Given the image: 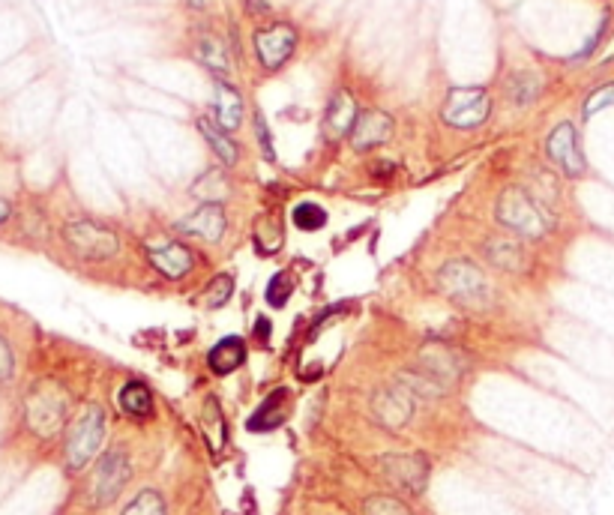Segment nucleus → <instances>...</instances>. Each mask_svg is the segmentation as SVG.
I'll use <instances>...</instances> for the list:
<instances>
[{"mask_svg":"<svg viewBox=\"0 0 614 515\" xmlns=\"http://www.w3.org/2000/svg\"><path fill=\"white\" fill-rule=\"evenodd\" d=\"M495 216L504 228L516 231L525 240H543L552 231V216L549 210L522 186H510L495 207Z\"/></svg>","mask_w":614,"mask_h":515,"instance_id":"1","label":"nucleus"},{"mask_svg":"<svg viewBox=\"0 0 614 515\" xmlns=\"http://www.w3.org/2000/svg\"><path fill=\"white\" fill-rule=\"evenodd\" d=\"M105 438V414L99 405H90L72 426L69 438H66V462L72 471H81L87 462H93V456L99 453Z\"/></svg>","mask_w":614,"mask_h":515,"instance_id":"5","label":"nucleus"},{"mask_svg":"<svg viewBox=\"0 0 614 515\" xmlns=\"http://www.w3.org/2000/svg\"><path fill=\"white\" fill-rule=\"evenodd\" d=\"M231 294H234V279H231L228 273H222V276H216V279L210 282L207 306H210V309H222V306L231 300Z\"/></svg>","mask_w":614,"mask_h":515,"instance_id":"28","label":"nucleus"},{"mask_svg":"<svg viewBox=\"0 0 614 515\" xmlns=\"http://www.w3.org/2000/svg\"><path fill=\"white\" fill-rule=\"evenodd\" d=\"M198 60L216 75V78H225L228 81V72H231V60H228V51L225 45L216 39V36H204L198 42Z\"/></svg>","mask_w":614,"mask_h":515,"instance_id":"22","label":"nucleus"},{"mask_svg":"<svg viewBox=\"0 0 614 515\" xmlns=\"http://www.w3.org/2000/svg\"><path fill=\"white\" fill-rule=\"evenodd\" d=\"M207 363H210V369H213L216 375H231V372H237V369L246 363V342L237 339V336L222 339L219 345L210 348Z\"/></svg>","mask_w":614,"mask_h":515,"instance_id":"19","label":"nucleus"},{"mask_svg":"<svg viewBox=\"0 0 614 515\" xmlns=\"http://www.w3.org/2000/svg\"><path fill=\"white\" fill-rule=\"evenodd\" d=\"M126 483H129L126 453L111 450V453L96 465V474H93V498H96V504H111V501H117V495L123 492Z\"/></svg>","mask_w":614,"mask_h":515,"instance_id":"9","label":"nucleus"},{"mask_svg":"<svg viewBox=\"0 0 614 515\" xmlns=\"http://www.w3.org/2000/svg\"><path fill=\"white\" fill-rule=\"evenodd\" d=\"M294 225L300 231H321L327 225V213H324V207H318L312 201H303V204L294 207Z\"/></svg>","mask_w":614,"mask_h":515,"instance_id":"26","label":"nucleus"},{"mask_svg":"<svg viewBox=\"0 0 614 515\" xmlns=\"http://www.w3.org/2000/svg\"><path fill=\"white\" fill-rule=\"evenodd\" d=\"M546 153H549V159L558 165L561 174H567V177H573V180H576V177H585L588 159H585L582 144H579V129H576L570 120L558 123V126L549 132Z\"/></svg>","mask_w":614,"mask_h":515,"instance_id":"8","label":"nucleus"},{"mask_svg":"<svg viewBox=\"0 0 614 515\" xmlns=\"http://www.w3.org/2000/svg\"><path fill=\"white\" fill-rule=\"evenodd\" d=\"M12 216V204L6 198H0V222H6Z\"/></svg>","mask_w":614,"mask_h":515,"instance_id":"35","label":"nucleus"},{"mask_svg":"<svg viewBox=\"0 0 614 515\" xmlns=\"http://www.w3.org/2000/svg\"><path fill=\"white\" fill-rule=\"evenodd\" d=\"M123 515H165V501H162V495L159 492H141L126 510H123Z\"/></svg>","mask_w":614,"mask_h":515,"instance_id":"27","label":"nucleus"},{"mask_svg":"<svg viewBox=\"0 0 614 515\" xmlns=\"http://www.w3.org/2000/svg\"><path fill=\"white\" fill-rule=\"evenodd\" d=\"M66 243L72 246V252L84 261H108L120 252V237L117 231L99 225V222H90V219H81V222H69L66 231H63Z\"/></svg>","mask_w":614,"mask_h":515,"instance_id":"6","label":"nucleus"},{"mask_svg":"<svg viewBox=\"0 0 614 515\" xmlns=\"http://www.w3.org/2000/svg\"><path fill=\"white\" fill-rule=\"evenodd\" d=\"M66 411H69V396L57 384H39L36 390H30L27 405H24L27 426L39 438L57 435L66 423Z\"/></svg>","mask_w":614,"mask_h":515,"instance_id":"3","label":"nucleus"},{"mask_svg":"<svg viewBox=\"0 0 614 515\" xmlns=\"http://www.w3.org/2000/svg\"><path fill=\"white\" fill-rule=\"evenodd\" d=\"M177 228H180L183 234H189V237L204 240V243H219L222 234H225V228H228V219H225V213H222L219 204H201L195 213H189L186 219H180Z\"/></svg>","mask_w":614,"mask_h":515,"instance_id":"12","label":"nucleus"},{"mask_svg":"<svg viewBox=\"0 0 614 515\" xmlns=\"http://www.w3.org/2000/svg\"><path fill=\"white\" fill-rule=\"evenodd\" d=\"M486 258H489L495 267L513 270V273H516V270H525V261H528L522 243L513 240V237H492V240L486 243Z\"/></svg>","mask_w":614,"mask_h":515,"instance_id":"20","label":"nucleus"},{"mask_svg":"<svg viewBox=\"0 0 614 515\" xmlns=\"http://www.w3.org/2000/svg\"><path fill=\"white\" fill-rule=\"evenodd\" d=\"M255 336H258V342H267V339H270V318H258V321H255Z\"/></svg>","mask_w":614,"mask_h":515,"instance_id":"33","label":"nucleus"},{"mask_svg":"<svg viewBox=\"0 0 614 515\" xmlns=\"http://www.w3.org/2000/svg\"><path fill=\"white\" fill-rule=\"evenodd\" d=\"M255 132H258V144L264 147V156L273 162L276 159V153H273V141H270V132H267V120H264V114L258 111L255 114Z\"/></svg>","mask_w":614,"mask_h":515,"instance_id":"31","label":"nucleus"},{"mask_svg":"<svg viewBox=\"0 0 614 515\" xmlns=\"http://www.w3.org/2000/svg\"><path fill=\"white\" fill-rule=\"evenodd\" d=\"M246 9L261 15V12H267V0H246Z\"/></svg>","mask_w":614,"mask_h":515,"instance_id":"34","label":"nucleus"},{"mask_svg":"<svg viewBox=\"0 0 614 515\" xmlns=\"http://www.w3.org/2000/svg\"><path fill=\"white\" fill-rule=\"evenodd\" d=\"M198 129H201L204 141L213 147V153L222 159V165H237V159H240V147H237V141H231V135H228L216 120H210V117H198Z\"/></svg>","mask_w":614,"mask_h":515,"instance_id":"21","label":"nucleus"},{"mask_svg":"<svg viewBox=\"0 0 614 515\" xmlns=\"http://www.w3.org/2000/svg\"><path fill=\"white\" fill-rule=\"evenodd\" d=\"M147 261L165 276V279H183L192 270V252L177 240H153L147 243Z\"/></svg>","mask_w":614,"mask_h":515,"instance_id":"11","label":"nucleus"},{"mask_svg":"<svg viewBox=\"0 0 614 515\" xmlns=\"http://www.w3.org/2000/svg\"><path fill=\"white\" fill-rule=\"evenodd\" d=\"M492 114V96L486 87H453L444 99L441 117L456 129H477Z\"/></svg>","mask_w":614,"mask_h":515,"instance_id":"4","label":"nucleus"},{"mask_svg":"<svg viewBox=\"0 0 614 515\" xmlns=\"http://www.w3.org/2000/svg\"><path fill=\"white\" fill-rule=\"evenodd\" d=\"M12 366H15V360H12V351H9V345L0 339V381H6L9 375H12Z\"/></svg>","mask_w":614,"mask_h":515,"instance_id":"32","label":"nucleus"},{"mask_svg":"<svg viewBox=\"0 0 614 515\" xmlns=\"http://www.w3.org/2000/svg\"><path fill=\"white\" fill-rule=\"evenodd\" d=\"M459 375H462V369H459V357L453 351L438 348V345L423 351V378L420 381H426L429 387L444 390V387L456 384Z\"/></svg>","mask_w":614,"mask_h":515,"instance_id":"14","label":"nucleus"},{"mask_svg":"<svg viewBox=\"0 0 614 515\" xmlns=\"http://www.w3.org/2000/svg\"><path fill=\"white\" fill-rule=\"evenodd\" d=\"M438 285L441 291L456 300L459 306H468V309H480L489 303V282L483 276V270L465 258L459 261H447L438 273Z\"/></svg>","mask_w":614,"mask_h":515,"instance_id":"2","label":"nucleus"},{"mask_svg":"<svg viewBox=\"0 0 614 515\" xmlns=\"http://www.w3.org/2000/svg\"><path fill=\"white\" fill-rule=\"evenodd\" d=\"M540 78L534 75V72H516L513 78H510V99L516 102V105H531L537 96H540Z\"/></svg>","mask_w":614,"mask_h":515,"instance_id":"25","label":"nucleus"},{"mask_svg":"<svg viewBox=\"0 0 614 515\" xmlns=\"http://www.w3.org/2000/svg\"><path fill=\"white\" fill-rule=\"evenodd\" d=\"M120 408L129 417H147L153 411V396H150V390L141 381H129L120 390Z\"/></svg>","mask_w":614,"mask_h":515,"instance_id":"24","label":"nucleus"},{"mask_svg":"<svg viewBox=\"0 0 614 515\" xmlns=\"http://www.w3.org/2000/svg\"><path fill=\"white\" fill-rule=\"evenodd\" d=\"M384 471L396 486H402L414 495L423 492V486L429 480V465L423 456H390V459H384Z\"/></svg>","mask_w":614,"mask_h":515,"instance_id":"15","label":"nucleus"},{"mask_svg":"<svg viewBox=\"0 0 614 515\" xmlns=\"http://www.w3.org/2000/svg\"><path fill=\"white\" fill-rule=\"evenodd\" d=\"M357 117H360V111H357L354 96H351L348 90H339V93L330 99V108H327V117H324V129H327V135H333V138L351 135Z\"/></svg>","mask_w":614,"mask_h":515,"instance_id":"17","label":"nucleus"},{"mask_svg":"<svg viewBox=\"0 0 614 515\" xmlns=\"http://www.w3.org/2000/svg\"><path fill=\"white\" fill-rule=\"evenodd\" d=\"M264 297H267V303H270L273 309H282V306L288 303V297H291V279H288L285 273H276V276L270 279Z\"/></svg>","mask_w":614,"mask_h":515,"instance_id":"29","label":"nucleus"},{"mask_svg":"<svg viewBox=\"0 0 614 515\" xmlns=\"http://www.w3.org/2000/svg\"><path fill=\"white\" fill-rule=\"evenodd\" d=\"M351 147L366 153V150H375L381 144H387L393 138V117L387 111H378V108H369V111H360L354 129H351Z\"/></svg>","mask_w":614,"mask_h":515,"instance_id":"10","label":"nucleus"},{"mask_svg":"<svg viewBox=\"0 0 614 515\" xmlns=\"http://www.w3.org/2000/svg\"><path fill=\"white\" fill-rule=\"evenodd\" d=\"M606 108H614V84H603V87H597V90L588 96V102H585V117L591 120L594 114H600V111H606Z\"/></svg>","mask_w":614,"mask_h":515,"instance_id":"30","label":"nucleus"},{"mask_svg":"<svg viewBox=\"0 0 614 515\" xmlns=\"http://www.w3.org/2000/svg\"><path fill=\"white\" fill-rule=\"evenodd\" d=\"M297 30L288 21H270L255 30V57L264 72H279L297 51Z\"/></svg>","mask_w":614,"mask_h":515,"instance_id":"7","label":"nucleus"},{"mask_svg":"<svg viewBox=\"0 0 614 515\" xmlns=\"http://www.w3.org/2000/svg\"><path fill=\"white\" fill-rule=\"evenodd\" d=\"M189 6H195V9H201V6H207V0H189Z\"/></svg>","mask_w":614,"mask_h":515,"instance_id":"36","label":"nucleus"},{"mask_svg":"<svg viewBox=\"0 0 614 515\" xmlns=\"http://www.w3.org/2000/svg\"><path fill=\"white\" fill-rule=\"evenodd\" d=\"M375 411H378V420L390 429H399L411 420L414 414V396H411V384H396L390 390H384L378 399H375Z\"/></svg>","mask_w":614,"mask_h":515,"instance_id":"13","label":"nucleus"},{"mask_svg":"<svg viewBox=\"0 0 614 515\" xmlns=\"http://www.w3.org/2000/svg\"><path fill=\"white\" fill-rule=\"evenodd\" d=\"M213 90H216V123L225 129V132H234V129H240V123H243V96H240V90L231 84V81H225V78H216V84H213Z\"/></svg>","mask_w":614,"mask_h":515,"instance_id":"16","label":"nucleus"},{"mask_svg":"<svg viewBox=\"0 0 614 515\" xmlns=\"http://www.w3.org/2000/svg\"><path fill=\"white\" fill-rule=\"evenodd\" d=\"M228 180H225V174L219 171V168H210V171H204L198 180H195V186H192V195L195 198H201L204 204H222L225 198H228Z\"/></svg>","mask_w":614,"mask_h":515,"instance_id":"23","label":"nucleus"},{"mask_svg":"<svg viewBox=\"0 0 614 515\" xmlns=\"http://www.w3.org/2000/svg\"><path fill=\"white\" fill-rule=\"evenodd\" d=\"M288 390H273L264 402H261V408L249 417V432H273V429H279L282 423H285V417H288Z\"/></svg>","mask_w":614,"mask_h":515,"instance_id":"18","label":"nucleus"}]
</instances>
